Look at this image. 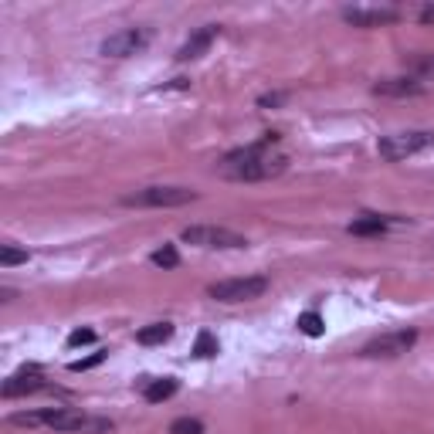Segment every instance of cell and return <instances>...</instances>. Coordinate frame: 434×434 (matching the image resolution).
<instances>
[{
  "label": "cell",
  "mask_w": 434,
  "mask_h": 434,
  "mask_svg": "<svg viewBox=\"0 0 434 434\" xmlns=\"http://www.w3.org/2000/svg\"><path fill=\"white\" fill-rule=\"evenodd\" d=\"M288 157L278 153L271 143H251L241 150H231L224 160L217 163V176L234 180V183H255V180H271L278 173H285Z\"/></svg>",
  "instance_id": "obj_1"
},
{
  "label": "cell",
  "mask_w": 434,
  "mask_h": 434,
  "mask_svg": "<svg viewBox=\"0 0 434 434\" xmlns=\"http://www.w3.org/2000/svg\"><path fill=\"white\" fill-rule=\"evenodd\" d=\"M7 424H14V428H48V431H108L112 428V421L89 418V414H78V411H68V407L21 411V414H10Z\"/></svg>",
  "instance_id": "obj_2"
},
{
  "label": "cell",
  "mask_w": 434,
  "mask_h": 434,
  "mask_svg": "<svg viewBox=\"0 0 434 434\" xmlns=\"http://www.w3.org/2000/svg\"><path fill=\"white\" fill-rule=\"evenodd\" d=\"M434 146V129H407V133H393V136H383L377 143L380 160H407V157H418L424 150Z\"/></svg>",
  "instance_id": "obj_3"
},
{
  "label": "cell",
  "mask_w": 434,
  "mask_h": 434,
  "mask_svg": "<svg viewBox=\"0 0 434 434\" xmlns=\"http://www.w3.org/2000/svg\"><path fill=\"white\" fill-rule=\"evenodd\" d=\"M269 292V278L265 275H244V278H224L207 288V295L217 302H251L262 299Z\"/></svg>",
  "instance_id": "obj_4"
},
{
  "label": "cell",
  "mask_w": 434,
  "mask_h": 434,
  "mask_svg": "<svg viewBox=\"0 0 434 434\" xmlns=\"http://www.w3.org/2000/svg\"><path fill=\"white\" fill-rule=\"evenodd\" d=\"M190 201H197V194L187 187H143L136 194H126L122 207H183Z\"/></svg>",
  "instance_id": "obj_5"
},
{
  "label": "cell",
  "mask_w": 434,
  "mask_h": 434,
  "mask_svg": "<svg viewBox=\"0 0 434 434\" xmlns=\"http://www.w3.org/2000/svg\"><path fill=\"white\" fill-rule=\"evenodd\" d=\"M187 244L197 248H248V238L231 231V227H217V224H190L180 234Z\"/></svg>",
  "instance_id": "obj_6"
},
{
  "label": "cell",
  "mask_w": 434,
  "mask_h": 434,
  "mask_svg": "<svg viewBox=\"0 0 434 434\" xmlns=\"http://www.w3.org/2000/svg\"><path fill=\"white\" fill-rule=\"evenodd\" d=\"M414 343H418V332H414V329L383 332V336L370 339V343L360 350V356H367V360H397V356H404Z\"/></svg>",
  "instance_id": "obj_7"
},
{
  "label": "cell",
  "mask_w": 434,
  "mask_h": 434,
  "mask_svg": "<svg viewBox=\"0 0 434 434\" xmlns=\"http://www.w3.org/2000/svg\"><path fill=\"white\" fill-rule=\"evenodd\" d=\"M146 45H150V31H143V27H126V31L108 34L106 41L99 45V54H106V58H129V54H139Z\"/></svg>",
  "instance_id": "obj_8"
},
{
  "label": "cell",
  "mask_w": 434,
  "mask_h": 434,
  "mask_svg": "<svg viewBox=\"0 0 434 434\" xmlns=\"http://www.w3.org/2000/svg\"><path fill=\"white\" fill-rule=\"evenodd\" d=\"M343 21L353 24V27H380V24L400 21V10L397 7H346Z\"/></svg>",
  "instance_id": "obj_9"
},
{
  "label": "cell",
  "mask_w": 434,
  "mask_h": 434,
  "mask_svg": "<svg viewBox=\"0 0 434 434\" xmlns=\"http://www.w3.org/2000/svg\"><path fill=\"white\" fill-rule=\"evenodd\" d=\"M48 383L41 377V370L38 367H24V370H17L14 377L3 380V387H0V393L7 397V400H14V397H27V393H38V390H45Z\"/></svg>",
  "instance_id": "obj_10"
},
{
  "label": "cell",
  "mask_w": 434,
  "mask_h": 434,
  "mask_svg": "<svg viewBox=\"0 0 434 434\" xmlns=\"http://www.w3.org/2000/svg\"><path fill=\"white\" fill-rule=\"evenodd\" d=\"M377 95H387V99H411V95H421L424 92V82L418 75H404V78H380L374 85Z\"/></svg>",
  "instance_id": "obj_11"
},
{
  "label": "cell",
  "mask_w": 434,
  "mask_h": 434,
  "mask_svg": "<svg viewBox=\"0 0 434 434\" xmlns=\"http://www.w3.org/2000/svg\"><path fill=\"white\" fill-rule=\"evenodd\" d=\"M217 24H207V27H201V31H194L183 45H180V52H176V61H194V58H201V54L207 52L211 45H214L217 38Z\"/></svg>",
  "instance_id": "obj_12"
},
{
  "label": "cell",
  "mask_w": 434,
  "mask_h": 434,
  "mask_svg": "<svg viewBox=\"0 0 434 434\" xmlns=\"http://www.w3.org/2000/svg\"><path fill=\"white\" fill-rule=\"evenodd\" d=\"M176 380L173 377H163V380H143V397L150 400V404H163V400H170L173 393H176Z\"/></svg>",
  "instance_id": "obj_13"
},
{
  "label": "cell",
  "mask_w": 434,
  "mask_h": 434,
  "mask_svg": "<svg viewBox=\"0 0 434 434\" xmlns=\"http://www.w3.org/2000/svg\"><path fill=\"white\" fill-rule=\"evenodd\" d=\"M346 231L356 234V238H380V234L387 231V220L377 214H367V217H360V220H353Z\"/></svg>",
  "instance_id": "obj_14"
},
{
  "label": "cell",
  "mask_w": 434,
  "mask_h": 434,
  "mask_svg": "<svg viewBox=\"0 0 434 434\" xmlns=\"http://www.w3.org/2000/svg\"><path fill=\"white\" fill-rule=\"evenodd\" d=\"M173 336V326L170 323H153V326H143L139 332H136V343H143V346H157V343H166Z\"/></svg>",
  "instance_id": "obj_15"
},
{
  "label": "cell",
  "mask_w": 434,
  "mask_h": 434,
  "mask_svg": "<svg viewBox=\"0 0 434 434\" xmlns=\"http://www.w3.org/2000/svg\"><path fill=\"white\" fill-rule=\"evenodd\" d=\"M150 258H153V265H157V269H176V265H180V251H176L173 244H163V248H157Z\"/></svg>",
  "instance_id": "obj_16"
},
{
  "label": "cell",
  "mask_w": 434,
  "mask_h": 434,
  "mask_svg": "<svg viewBox=\"0 0 434 434\" xmlns=\"http://www.w3.org/2000/svg\"><path fill=\"white\" fill-rule=\"evenodd\" d=\"M299 329H302L306 336H312V339H316V336H323V332H326V323H323V316H319V312H302V316H299Z\"/></svg>",
  "instance_id": "obj_17"
},
{
  "label": "cell",
  "mask_w": 434,
  "mask_h": 434,
  "mask_svg": "<svg viewBox=\"0 0 434 434\" xmlns=\"http://www.w3.org/2000/svg\"><path fill=\"white\" fill-rule=\"evenodd\" d=\"M21 262H27V251H24V248L0 244V269H14V265H21Z\"/></svg>",
  "instance_id": "obj_18"
},
{
  "label": "cell",
  "mask_w": 434,
  "mask_h": 434,
  "mask_svg": "<svg viewBox=\"0 0 434 434\" xmlns=\"http://www.w3.org/2000/svg\"><path fill=\"white\" fill-rule=\"evenodd\" d=\"M217 353V339L204 329V332H197V343H194V356H201V360H207V356H214Z\"/></svg>",
  "instance_id": "obj_19"
},
{
  "label": "cell",
  "mask_w": 434,
  "mask_h": 434,
  "mask_svg": "<svg viewBox=\"0 0 434 434\" xmlns=\"http://www.w3.org/2000/svg\"><path fill=\"white\" fill-rule=\"evenodd\" d=\"M170 434H204V424L197 418H176L170 424Z\"/></svg>",
  "instance_id": "obj_20"
},
{
  "label": "cell",
  "mask_w": 434,
  "mask_h": 434,
  "mask_svg": "<svg viewBox=\"0 0 434 434\" xmlns=\"http://www.w3.org/2000/svg\"><path fill=\"white\" fill-rule=\"evenodd\" d=\"M106 356H108L106 350H99V353H92V356H85V360H75V363H71V374H82V370H92V367H99V363H102Z\"/></svg>",
  "instance_id": "obj_21"
},
{
  "label": "cell",
  "mask_w": 434,
  "mask_h": 434,
  "mask_svg": "<svg viewBox=\"0 0 434 434\" xmlns=\"http://www.w3.org/2000/svg\"><path fill=\"white\" fill-rule=\"evenodd\" d=\"M414 75L424 82V78H434V54H428V58H421L418 65H414Z\"/></svg>",
  "instance_id": "obj_22"
},
{
  "label": "cell",
  "mask_w": 434,
  "mask_h": 434,
  "mask_svg": "<svg viewBox=\"0 0 434 434\" xmlns=\"http://www.w3.org/2000/svg\"><path fill=\"white\" fill-rule=\"evenodd\" d=\"M85 343H95V332L92 329H75L68 336V346H85Z\"/></svg>",
  "instance_id": "obj_23"
},
{
  "label": "cell",
  "mask_w": 434,
  "mask_h": 434,
  "mask_svg": "<svg viewBox=\"0 0 434 434\" xmlns=\"http://www.w3.org/2000/svg\"><path fill=\"white\" fill-rule=\"evenodd\" d=\"M418 21H421V24H434V3H424V7L418 10Z\"/></svg>",
  "instance_id": "obj_24"
},
{
  "label": "cell",
  "mask_w": 434,
  "mask_h": 434,
  "mask_svg": "<svg viewBox=\"0 0 434 434\" xmlns=\"http://www.w3.org/2000/svg\"><path fill=\"white\" fill-rule=\"evenodd\" d=\"M282 99H285V95H278V92H275V95H262V99H258V106H262V108H269V106H282Z\"/></svg>",
  "instance_id": "obj_25"
}]
</instances>
